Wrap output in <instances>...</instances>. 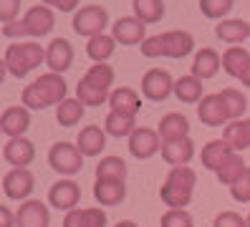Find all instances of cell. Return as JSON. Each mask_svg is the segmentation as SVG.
Wrapping results in <instances>:
<instances>
[{
	"label": "cell",
	"instance_id": "cell-1",
	"mask_svg": "<svg viewBox=\"0 0 250 227\" xmlns=\"http://www.w3.org/2000/svg\"><path fill=\"white\" fill-rule=\"evenodd\" d=\"M66 94H68V83L63 81L61 73H43L38 76V79L33 83H28L23 88L21 94V101L23 106H28V109H48V106H58L61 101H66Z\"/></svg>",
	"mask_w": 250,
	"mask_h": 227
},
{
	"label": "cell",
	"instance_id": "cell-2",
	"mask_svg": "<svg viewBox=\"0 0 250 227\" xmlns=\"http://www.w3.org/2000/svg\"><path fill=\"white\" fill-rule=\"evenodd\" d=\"M195 48V38L187 30H167V33L149 36L139 51L144 58H185Z\"/></svg>",
	"mask_w": 250,
	"mask_h": 227
},
{
	"label": "cell",
	"instance_id": "cell-3",
	"mask_svg": "<svg viewBox=\"0 0 250 227\" xmlns=\"http://www.w3.org/2000/svg\"><path fill=\"white\" fill-rule=\"evenodd\" d=\"M111 86H114V68L109 63H96L79 81L76 99L83 106H104V103H109Z\"/></svg>",
	"mask_w": 250,
	"mask_h": 227
},
{
	"label": "cell",
	"instance_id": "cell-4",
	"mask_svg": "<svg viewBox=\"0 0 250 227\" xmlns=\"http://www.w3.org/2000/svg\"><path fill=\"white\" fill-rule=\"evenodd\" d=\"M195 185H197V174L192 166H172L165 185L159 189V200L169 209H185L192 202Z\"/></svg>",
	"mask_w": 250,
	"mask_h": 227
},
{
	"label": "cell",
	"instance_id": "cell-5",
	"mask_svg": "<svg viewBox=\"0 0 250 227\" xmlns=\"http://www.w3.org/2000/svg\"><path fill=\"white\" fill-rule=\"evenodd\" d=\"M43 61H46V51L43 45L36 41H25V43H13L5 48L3 56V71L16 76V79H25L31 71H36Z\"/></svg>",
	"mask_w": 250,
	"mask_h": 227
},
{
	"label": "cell",
	"instance_id": "cell-6",
	"mask_svg": "<svg viewBox=\"0 0 250 227\" xmlns=\"http://www.w3.org/2000/svg\"><path fill=\"white\" fill-rule=\"evenodd\" d=\"M56 25V15L48 5H33L21 21L3 23V36L5 38H21V36H31V38H43L48 36Z\"/></svg>",
	"mask_w": 250,
	"mask_h": 227
},
{
	"label": "cell",
	"instance_id": "cell-7",
	"mask_svg": "<svg viewBox=\"0 0 250 227\" xmlns=\"http://www.w3.org/2000/svg\"><path fill=\"white\" fill-rule=\"evenodd\" d=\"M48 164H51L53 172L71 177V174H79L83 169V154H81V149L76 144L56 142L48 151Z\"/></svg>",
	"mask_w": 250,
	"mask_h": 227
},
{
	"label": "cell",
	"instance_id": "cell-8",
	"mask_svg": "<svg viewBox=\"0 0 250 227\" xmlns=\"http://www.w3.org/2000/svg\"><path fill=\"white\" fill-rule=\"evenodd\" d=\"M106 25H109V13L101 5H83V8H79L76 13H73V21H71V28L76 30L79 36H83V38L101 36Z\"/></svg>",
	"mask_w": 250,
	"mask_h": 227
},
{
	"label": "cell",
	"instance_id": "cell-9",
	"mask_svg": "<svg viewBox=\"0 0 250 227\" xmlns=\"http://www.w3.org/2000/svg\"><path fill=\"white\" fill-rule=\"evenodd\" d=\"M36 187V177L28 166H13L10 172H5L3 177V192L8 200H28Z\"/></svg>",
	"mask_w": 250,
	"mask_h": 227
},
{
	"label": "cell",
	"instance_id": "cell-10",
	"mask_svg": "<svg viewBox=\"0 0 250 227\" xmlns=\"http://www.w3.org/2000/svg\"><path fill=\"white\" fill-rule=\"evenodd\" d=\"M142 94L149 101H165L169 94H174V79L165 68H149L142 76Z\"/></svg>",
	"mask_w": 250,
	"mask_h": 227
},
{
	"label": "cell",
	"instance_id": "cell-11",
	"mask_svg": "<svg viewBox=\"0 0 250 227\" xmlns=\"http://www.w3.org/2000/svg\"><path fill=\"white\" fill-rule=\"evenodd\" d=\"M157 151H162V139L159 131L146 129V126H137L134 134L129 136V154L134 159H149Z\"/></svg>",
	"mask_w": 250,
	"mask_h": 227
},
{
	"label": "cell",
	"instance_id": "cell-12",
	"mask_svg": "<svg viewBox=\"0 0 250 227\" xmlns=\"http://www.w3.org/2000/svg\"><path fill=\"white\" fill-rule=\"evenodd\" d=\"M111 36L122 45H142L146 41V25L137 15H124L111 25Z\"/></svg>",
	"mask_w": 250,
	"mask_h": 227
},
{
	"label": "cell",
	"instance_id": "cell-13",
	"mask_svg": "<svg viewBox=\"0 0 250 227\" xmlns=\"http://www.w3.org/2000/svg\"><path fill=\"white\" fill-rule=\"evenodd\" d=\"M197 116L205 126H228L230 124V114H228V106L223 101L220 94H208L200 106H197Z\"/></svg>",
	"mask_w": 250,
	"mask_h": 227
},
{
	"label": "cell",
	"instance_id": "cell-14",
	"mask_svg": "<svg viewBox=\"0 0 250 227\" xmlns=\"http://www.w3.org/2000/svg\"><path fill=\"white\" fill-rule=\"evenodd\" d=\"M79 200H81V187L76 185V182H71V179H58L56 185H51V189H48V202L56 209L71 212V209H76Z\"/></svg>",
	"mask_w": 250,
	"mask_h": 227
},
{
	"label": "cell",
	"instance_id": "cell-15",
	"mask_svg": "<svg viewBox=\"0 0 250 227\" xmlns=\"http://www.w3.org/2000/svg\"><path fill=\"white\" fill-rule=\"evenodd\" d=\"M28 129H31V111L28 106H8L0 116V131H3L8 139H16V136H23Z\"/></svg>",
	"mask_w": 250,
	"mask_h": 227
},
{
	"label": "cell",
	"instance_id": "cell-16",
	"mask_svg": "<svg viewBox=\"0 0 250 227\" xmlns=\"http://www.w3.org/2000/svg\"><path fill=\"white\" fill-rule=\"evenodd\" d=\"M51 212L41 200H25L16 212V227H48Z\"/></svg>",
	"mask_w": 250,
	"mask_h": 227
},
{
	"label": "cell",
	"instance_id": "cell-17",
	"mask_svg": "<svg viewBox=\"0 0 250 227\" xmlns=\"http://www.w3.org/2000/svg\"><path fill=\"white\" fill-rule=\"evenodd\" d=\"M73 63V45L66 38H53L46 45V66L53 73H66Z\"/></svg>",
	"mask_w": 250,
	"mask_h": 227
},
{
	"label": "cell",
	"instance_id": "cell-18",
	"mask_svg": "<svg viewBox=\"0 0 250 227\" xmlns=\"http://www.w3.org/2000/svg\"><path fill=\"white\" fill-rule=\"evenodd\" d=\"M3 157L10 166H28L36 159V146H33L31 139H25V136H16V139L5 142Z\"/></svg>",
	"mask_w": 250,
	"mask_h": 227
},
{
	"label": "cell",
	"instance_id": "cell-19",
	"mask_svg": "<svg viewBox=\"0 0 250 227\" xmlns=\"http://www.w3.org/2000/svg\"><path fill=\"white\" fill-rule=\"evenodd\" d=\"M230 154H235V149L225 142V139H212V142H208L202 146V151H200V159H202V166L205 169H210V172H220V166H223L228 159H230Z\"/></svg>",
	"mask_w": 250,
	"mask_h": 227
},
{
	"label": "cell",
	"instance_id": "cell-20",
	"mask_svg": "<svg viewBox=\"0 0 250 227\" xmlns=\"http://www.w3.org/2000/svg\"><path fill=\"white\" fill-rule=\"evenodd\" d=\"M159 139L162 142H180V139H187L189 136V121L185 114L180 111H172V114H165L159 119Z\"/></svg>",
	"mask_w": 250,
	"mask_h": 227
},
{
	"label": "cell",
	"instance_id": "cell-21",
	"mask_svg": "<svg viewBox=\"0 0 250 227\" xmlns=\"http://www.w3.org/2000/svg\"><path fill=\"white\" fill-rule=\"evenodd\" d=\"M109 217L101 207H83V209H71L63 217V227H106Z\"/></svg>",
	"mask_w": 250,
	"mask_h": 227
},
{
	"label": "cell",
	"instance_id": "cell-22",
	"mask_svg": "<svg viewBox=\"0 0 250 227\" xmlns=\"http://www.w3.org/2000/svg\"><path fill=\"white\" fill-rule=\"evenodd\" d=\"M195 157V142L189 139H180V142H162V159L169 166H187Z\"/></svg>",
	"mask_w": 250,
	"mask_h": 227
},
{
	"label": "cell",
	"instance_id": "cell-23",
	"mask_svg": "<svg viewBox=\"0 0 250 227\" xmlns=\"http://www.w3.org/2000/svg\"><path fill=\"white\" fill-rule=\"evenodd\" d=\"M94 197L101 207H116L124 202L126 197V185L116 179H96L94 185Z\"/></svg>",
	"mask_w": 250,
	"mask_h": 227
},
{
	"label": "cell",
	"instance_id": "cell-24",
	"mask_svg": "<svg viewBox=\"0 0 250 227\" xmlns=\"http://www.w3.org/2000/svg\"><path fill=\"white\" fill-rule=\"evenodd\" d=\"M76 146L81 149L83 157H99L106 146V131L99 129L96 124L91 126H83L79 131V139H76Z\"/></svg>",
	"mask_w": 250,
	"mask_h": 227
},
{
	"label": "cell",
	"instance_id": "cell-25",
	"mask_svg": "<svg viewBox=\"0 0 250 227\" xmlns=\"http://www.w3.org/2000/svg\"><path fill=\"white\" fill-rule=\"evenodd\" d=\"M223 66V56H220L215 48H200L192 58V76L197 79H212V76L220 71Z\"/></svg>",
	"mask_w": 250,
	"mask_h": 227
},
{
	"label": "cell",
	"instance_id": "cell-26",
	"mask_svg": "<svg viewBox=\"0 0 250 227\" xmlns=\"http://www.w3.org/2000/svg\"><path fill=\"white\" fill-rule=\"evenodd\" d=\"M215 36L230 43V45H238L245 38H250V23L240 21V18H228V21H220V25H215Z\"/></svg>",
	"mask_w": 250,
	"mask_h": 227
},
{
	"label": "cell",
	"instance_id": "cell-27",
	"mask_svg": "<svg viewBox=\"0 0 250 227\" xmlns=\"http://www.w3.org/2000/svg\"><path fill=\"white\" fill-rule=\"evenodd\" d=\"M109 106H111V111H122V114H139L142 109V99L134 88H129V86H119V88H114L111 91V96H109Z\"/></svg>",
	"mask_w": 250,
	"mask_h": 227
},
{
	"label": "cell",
	"instance_id": "cell-28",
	"mask_svg": "<svg viewBox=\"0 0 250 227\" xmlns=\"http://www.w3.org/2000/svg\"><path fill=\"white\" fill-rule=\"evenodd\" d=\"M137 129V116L134 114H122V111H109L106 121H104V131L116 139H129Z\"/></svg>",
	"mask_w": 250,
	"mask_h": 227
},
{
	"label": "cell",
	"instance_id": "cell-29",
	"mask_svg": "<svg viewBox=\"0 0 250 227\" xmlns=\"http://www.w3.org/2000/svg\"><path fill=\"white\" fill-rule=\"evenodd\" d=\"M202 79H197V76H180L177 81H174V96H177L182 103H200L205 96H202Z\"/></svg>",
	"mask_w": 250,
	"mask_h": 227
},
{
	"label": "cell",
	"instance_id": "cell-30",
	"mask_svg": "<svg viewBox=\"0 0 250 227\" xmlns=\"http://www.w3.org/2000/svg\"><path fill=\"white\" fill-rule=\"evenodd\" d=\"M223 139L235 149V151H243L250 149V119H235L225 126L223 131Z\"/></svg>",
	"mask_w": 250,
	"mask_h": 227
},
{
	"label": "cell",
	"instance_id": "cell-31",
	"mask_svg": "<svg viewBox=\"0 0 250 227\" xmlns=\"http://www.w3.org/2000/svg\"><path fill=\"white\" fill-rule=\"evenodd\" d=\"M114 51H116V38L106 36V33L94 36V38H89V43H86V56H89L94 63H106V61L114 56Z\"/></svg>",
	"mask_w": 250,
	"mask_h": 227
},
{
	"label": "cell",
	"instance_id": "cell-32",
	"mask_svg": "<svg viewBox=\"0 0 250 227\" xmlns=\"http://www.w3.org/2000/svg\"><path fill=\"white\" fill-rule=\"evenodd\" d=\"M250 63V53L243 45H230V48L223 53V71L232 79H240V73L245 71V66Z\"/></svg>",
	"mask_w": 250,
	"mask_h": 227
},
{
	"label": "cell",
	"instance_id": "cell-33",
	"mask_svg": "<svg viewBox=\"0 0 250 227\" xmlns=\"http://www.w3.org/2000/svg\"><path fill=\"white\" fill-rule=\"evenodd\" d=\"M83 109L86 106L79 101V99H66L56 106V121H58V126H63V129H71V126H76L81 116H83Z\"/></svg>",
	"mask_w": 250,
	"mask_h": 227
},
{
	"label": "cell",
	"instance_id": "cell-34",
	"mask_svg": "<svg viewBox=\"0 0 250 227\" xmlns=\"http://www.w3.org/2000/svg\"><path fill=\"white\" fill-rule=\"evenodd\" d=\"M131 8L144 25L159 23L165 18V0H131Z\"/></svg>",
	"mask_w": 250,
	"mask_h": 227
},
{
	"label": "cell",
	"instance_id": "cell-35",
	"mask_svg": "<svg viewBox=\"0 0 250 227\" xmlns=\"http://www.w3.org/2000/svg\"><path fill=\"white\" fill-rule=\"evenodd\" d=\"M248 169V164L243 159L240 151H235V154H230V159L220 166V172H217V182L220 185H225V187H232L235 182H238L243 177V172Z\"/></svg>",
	"mask_w": 250,
	"mask_h": 227
},
{
	"label": "cell",
	"instance_id": "cell-36",
	"mask_svg": "<svg viewBox=\"0 0 250 227\" xmlns=\"http://www.w3.org/2000/svg\"><path fill=\"white\" fill-rule=\"evenodd\" d=\"M126 174H129V169H126V162L122 157H104V159H99V164H96V179L124 182Z\"/></svg>",
	"mask_w": 250,
	"mask_h": 227
},
{
	"label": "cell",
	"instance_id": "cell-37",
	"mask_svg": "<svg viewBox=\"0 0 250 227\" xmlns=\"http://www.w3.org/2000/svg\"><path fill=\"white\" fill-rule=\"evenodd\" d=\"M220 96H223V101H225V106H228L230 121L240 119V116L248 111V99H245V94H240L238 88H223V91H220Z\"/></svg>",
	"mask_w": 250,
	"mask_h": 227
},
{
	"label": "cell",
	"instance_id": "cell-38",
	"mask_svg": "<svg viewBox=\"0 0 250 227\" xmlns=\"http://www.w3.org/2000/svg\"><path fill=\"white\" fill-rule=\"evenodd\" d=\"M235 0H200V10L205 18L210 21H223L225 15L232 10Z\"/></svg>",
	"mask_w": 250,
	"mask_h": 227
},
{
	"label": "cell",
	"instance_id": "cell-39",
	"mask_svg": "<svg viewBox=\"0 0 250 227\" xmlns=\"http://www.w3.org/2000/svg\"><path fill=\"white\" fill-rule=\"evenodd\" d=\"M162 227H192V215L187 209H167L159 220Z\"/></svg>",
	"mask_w": 250,
	"mask_h": 227
},
{
	"label": "cell",
	"instance_id": "cell-40",
	"mask_svg": "<svg viewBox=\"0 0 250 227\" xmlns=\"http://www.w3.org/2000/svg\"><path fill=\"white\" fill-rule=\"evenodd\" d=\"M230 194H232V200L240 202V205H248L250 202V166L243 172V177L230 187Z\"/></svg>",
	"mask_w": 250,
	"mask_h": 227
},
{
	"label": "cell",
	"instance_id": "cell-41",
	"mask_svg": "<svg viewBox=\"0 0 250 227\" xmlns=\"http://www.w3.org/2000/svg\"><path fill=\"white\" fill-rule=\"evenodd\" d=\"M212 227H248V220L240 217L238 212H220L212 222Z\"/></svg>",
	"mask_w": 250,
	"mask_h": 227
},
{
	"label": "cell",
	"instance_id": "cell-42",
	"mask_svg": "<svg viewBox=\"0 0 250 227\" xmlns=\"http://www.w3.org/2000/svg\"><path fill=\"white\" fill-rule=\"evenodd\" d=\"M18 10H21V0H0V21L3 23L18 21Z\"/></svg>",
	"mask_w": 250,
	"mask_h": 227
},
{
	"label": "cell",
	"instance_id": "cell-43",
	"mask_svg": "<svg viewBox=\"0 0 250 227\" xmlns=\"http://www.w3.org/2000/svg\"><path fill=\"white\" fill-rule=\"evenodd\" d=\"M43 5H48V8H56V10H61V13H73L79 8V0H41Z\"/></svg>",
	"mask_w": 250,
	"mask_h": 227
},
{
	"label": "cell",
	"instance_id": "cell-44",
	"mask_svg": "<svg viewBox=\"0 0 250 227\" xmlns=\"http://www.w3.org/2000/svg\"><path fill=\"white\" fill-rule=\"evenodd\" d=\"M0 217H3V225H0V227H16V215H13L5 205L0 207Z\"/></svg>",
	"mask_w": 250,
	"mask_h": 227
},
{
	"label": "cell",
	"instance_id": "cell-45",
	"mask_svg": "<svg viewBox=\"0 0 250 227\" xmlns=\"http://www.w3.org/2000/svg\"><path fill=\"white\" fill-rule=\"evenodd\" d=\"M240 83L250 88V63H248V66H245V71L240 73Z\"/></svg>",
	"mask_w": 250,
	"mask_h": 227
},
{
	"label": "cell",
	"instance_id": "cell-46",
	"mask_svg": "<svg viewBox=\"0 0 250 227\" xmlns=\"http://www.w3.org/2000/svg\"><path fill=\"white\" fill-rule=\"evenodd\" d=\"M114 227H139L137 222H131V220H122V222H116Z\"/></svg>",
	"mask_w": 250,
	"mask_h": 227
},
{
	"label": "cell",
	"instance_id": "cell-47",
	"mask_svg": "<svg viewBox=\"0 0 250 227\" xmlns=\"http://www.w3.org/2000/svg\"><path fill=\"white\" fill-rule=\"evenodd\" d=\"M245 220H248V227H250V212H248V217H245Z\"/></svg>",
	"mask_w": 250,
	"mask_h": 227
}]
</instances>
